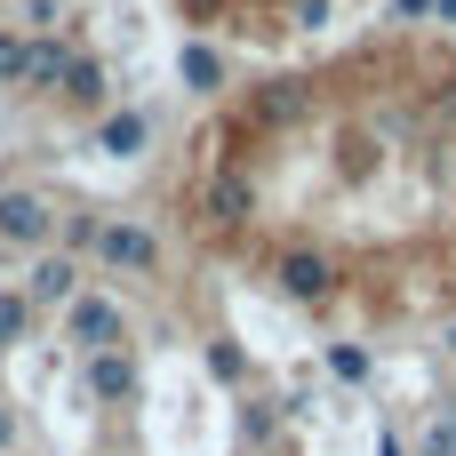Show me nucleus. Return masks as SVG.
I'll return each mask as SVG.
<instances>
[{"mask_svg":"<svg viewBox=\"0 0 456 456\" xmlns=\"http://www.w3.org/2000/svg\"><path fill=\"white\" fill-rule=\"evenodd\" d=\"M345 256L337 248H321V240H289L281 256H273V289L289 297V305H337L345 297Z\"/></svg>","mask_w":456,"mask_h":456,"instance_id":"1","label":"nucleus"},{"mask_svg":"<svg viewBox=\"0 0 456 456\" xmlns=\"http://www.w3.org/2000/svg\"><path fill=\"white\" fill-rule=\"evenodd\" d=\"M88 256L112 265V273H160V232H144V224H96Z\"/></svg>","mask_w":456,"mask_h":456,"instance_id":"2","label":"nucleus"},{"mask_svg":"<svg viewBox=\"0 0 456 456\" xmlns=\"http://www.w3.org/2000/svg\"><path fill=\"white\" fill-rule=\"evenodd\" d=\"M64 329H72L80 353H120V337H128L120 305H104V297H72V305H64Z\"/></svg>","mask_w":456,"mask_h":456,"instance_id":"3","label":"nucleus"},{"mask_svg":"<svg viewBox=\"0 0 456 456\" xmlns=\"http://www.w3.org/2000/svg\"><path fill=\"white\" fill-rule=\"evenodd\" d=\"M200 216H208V224H248V216H256V184H248V168H240V160L208 176V192H200Z\"/></svg>","mask_w":456,"mask_h":456,"instance_id":"4","label":"nucleus"},{"mask_svg":"<svg viewBox=\"0 0 456 456\" xmlns=\"http://www.w3.org/2000/svg\"><path fill=\"white\" fill-rule=\"evenodd\" d=\"M80 385H88L96 409H128V401H136V361H128V353H88V361H80Z\"/></svg>","mask_w":456,"mask_h":456,"instance_id":"5","label":"nucleus"},{"mask_svg":"<svg viewBox=\"0 0 456 456\" xmlns=\"http://www.w3.org/2000/svg\"><path fill=\"white\" fill-rule=\"evenodd\" d=\"M48 232H56V208L40 192H0V240L8 248H40Z\"/></svg>","mask_w":456,"mask_h":456,"instance_id":"6","label":"nucleus"},{"mask_svg":"<svg viewBox=\"0 0 456 456\" xmlns=\"http://www.w3.org/2000/svg\"><path fill=\"white\" fill-rule=\"evenodd\" d=\"M305 112H313V80H265L248 96V120L256 128H281V120H305Z\"/></svg>","mask_w":456,"mask_h":456,"instance_id":"7","label":"nucleus"},{"mask_svg":"<svg viewBox=\"0 0 456 456\" xmlns=\"http://www.w3.org/2000/svg\"><path fill=\"white\" fill-rule=\"evenodd\" d=\"M72 297H80V265H72V256H32L24 305H72Z\"/></svg>","mask_w":456,"mask_h":456,"instance_id":"8","label":"nucleus"},{"mask_svg":"<svg viewBox=\"0 0 456 456\" xmlns=\"http://www.w3.org/2000/svg\"><path fill=\"white\" fill-rule=\"evenodd\" d=\"M64 72H72L64 40H24V88H64Z\"/></svg>","mask_w":456,"mask_h":456,"instance_id":"9","label":"nucleus"},{"mask_svg":"<svg viewBox=\"0 0 456 456\" xmlns=\"http://www.w3.org/2000/svg\"><path fill=\"white\" fill-rule=\"evenodd\" d=\"M144 136H152V120H144V112H112V120L96 128V152H112V160H136V152H144Z\"/></svg>","mask_w":456,"mask_h":456,"instance_id":"10","label":"nucleus"},{"mask_svg":"<svg viewBox=\"0 0 456 456\" xmlns=\"http://www.w3.org/2000/svg\"><path fill=\"white\" fill-rule=\"evenodd\" d=\"M64 104H80V112H96L104 104V64H88V56H72V72H64V88H56Z\"/></svg>","mask_w":456,"mask_h":456,"instance_id":"11","label":"nucleus"},{"mask_svg":"<svg viewBox=\"0 0 456 456\" xmlns=\"http://www.w3.org/2000/svg\"><path fill=\"white\" fill-rule=\"evenodd\" d=\"M184 80H192V88H224V56H216L208 40H192V48H184Z\"/></svg>","mask_w":456,"mask_h":456,"instance_id":"12","label":"nucleus"},{"mask_svg":"<svg viewBox=\"0 0 456 456\" xmlns=\"http://www.w3.org/2000/svg\"><path fill=\"white\" fill-rule=\"evenodd\" d=\"M417 456H456V409H441L433 425H417Z\"/></svg>","mask_w":456,"mask_h":456,"instance_id":"13","label":"nucleus"},{"mask_svg":"<svg viewBox=\"0 0 456 456\" xmlns=\"http://www.w3.org/2000/svg\"><path fill=\"white\" fill-rule=\"evenodd\" d=\"M24 329H32V305H24V289H8V297H0V353H8Z\"/></svg>","mask_w":456,"mask_h":456,"instance_id":"14","label":"nucleus"},{"mask_svg":"<svg viewBox=\"0 0 456 456\" xmlns=\"http://www.w3.org/2000/svg\"><path fill=\"white\" fill-rule=\"evenodd\" d=\"M208 369H216L224 385H240V377H248V353H240L232 337H216V345H208Z\"/></svg>","mask_w":456,"mask_h":456,"instance_id":"15","label":"nucleus"},{"mask_svg":"<svg viewBox=\"0 0 456 456\" xmlns=\"http://www.w3.org/2000/svg\"><path fill=\"white\" fill-rule=\"evenodd\" d=\"M329 369H337V377H353V385H361V377H369V353H361V345H329Z\"/></svg>","mask_w":456,"mask_h":456,"instance_id":"16","label":"nucleus"},{"mask_svg":"<svg viewBox=\"0 0 456 456\" xmlns=\"http://www.w3.org/2000/svg\"><path fill=\"white\" fill-rule=\"evenodd\" d=\"M0 80H24V32L0 24Z\"/></svg>","mask_w":456,"mask_h":456,"instance_id":"17","label":"nucleus"},{"mask_svg":"<svg viewBox=\"0 0 456 456\" xmlns=\"http://www.w3.org/2000/svg\"><path fill=\"white\" fill-rule=\"evenodd\" d=\"M240 433H248V441H273V409L248 401V409H240Z\"/></svg>","mask_w":456,"mask_h":456,"instance_id":"18","label":"nucleus"},{"mask_svg":"<svg viewBox=\"0 0 456 456\" xmlns=\"http://www.w3.org/2000/svg\"><path fill=\"white\" fill-rule=\"evenodd\" d=\"M321 16H329V0H289V24H297V32H313Z\"/></svg>","mask_w":456,"mask_h":456,"instance_id":"19","label":"nucleus"},{"mask_svg":"<svg viewBox=\"0 0 456 456\" xmlns=\"http://www.w3.org/2000/svg\"><path fill=\"white\" fill-rule=\"evenodd\" d=\"M433 8H441V0H393V16H401V24H417V16H433Z\"/></svg>","mask_w":456,"mask_h":456,"instance_id":"20","label":"nucleus"},{"mask_svg":"<svg viewBox=\"0 0 456 456\" xmlns=\"http://www.w3.org/2000/svg\"><path fill=\"white\" fill-rule=\"evenodd\" d=\"M8 441H16V417H8V409H0V449H8Z\"/></svg>","mask_w":456,"mask_h":456,"instance_id":"21","label":"nucleus"},{"mask_svg":"<svg viewBox=\"0 0 456 456\" xmlns=\"http://www.w3.org/2000/svg\"><path fill=\"white\" fill-rule=\"evenodd\" d=\"M441 16H449V24H456V0H441Z\"/></svg>","mask_w":456,"mask_h":456,"instance_id":"22","label":"nucleus"},{"mask_svg":"<svg viewBox=\"0 0 456 456\" xmlns=\"http://www.w3.org/2000/svg\"><path fill=\"white\" fill-rule=\"evenodd\" d=\"M449 345H456V329H449Z\"/></svg>","mask_w":456,"mask_h":456,"instance_id":"23","label":"nucleus"}]
</instances>
